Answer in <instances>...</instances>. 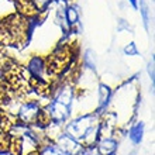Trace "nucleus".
Returning a JSON list of instances; mask_svg holds the SVG:
<instances>
[{
  "label": "nucleus",
  "mask_w": 155,
  "mask_h": 155,
  "mask_svg": "<svg viewBox=\"0 0 155 155\" xmlns=\"http://www.w3.org/2000/svg\"><path fill=\"white\" fill-rule=\"evenodd\" d=\"M97 152L100 155H113L117 150V143L113 138H102L97 143Z\"/></svg>",
  "instance_id": "39448f33"
},
{
  "label": "nucleus",
  "mask_w": 155,
  "mask_h": 155,
  "mask_svg": "<svg viewBox=\"0 0 155 155\" xmlns=\"http://www.w3.org/2000/svg\"><path fill=\"white\" fill-rule=\"evenodd\" d=\"M99 133V120L97 116L87 114L85 117H81L72 121L68 126V135L76 141H81L86 147H92L96 140H97Z\"/></svg>",
  "instance_id": "f257e3e1"
},
{
  "label": "nucleus",
  "mask_w": 155,
  "mask_h": 155,
  "mask_svg": "<svg viewBox=\"0 0 155 155\" xmlns=\"http://www.w3.org/2000/svg\"><path fill=\"white\" fill-rule=\"evenodd\" d=\"M130 2H131V4H133V6L137 8V0H130Z\"/></svg>",
  "instance_id": "9b49d317"
},
{
  "label": "nucleus",
  "mask_w": 155,
  "mask_h": 155,
  "mask_svg": "<svg viewBox=\"0 0 155 155\" xmlns=\"http://www.w3.org/2000/svg\"><path fill=\"white\" fill-rule=\"evenodd\" d=\"M58 148L62 152H65L66 155H79L81 151L83 150V145L78 143L75 138H72L71 135L64 134L58 138Z\"/></svg>",
  "instance_id": "20e7f679"
},
{
  "label": "nucleus",
  "mask_w": 155,
  "mask_h": 155,
  "mask_svg": "<svg viewBox=\"0 0 155 155\" xmlns=\"http://www.w3.org/2000/svg\"><path fill=\"white\" fill-rule=\"evenodd\" d=\"M141 137H143V124H135L133 128L130 130V138L134 141L135 144H138L141 141Z\"/></svg>",
  "instance_id": "0eeeda50"
},
{
  "label": "nucleus",
  "mask_w": 155,
  "mask_h": 155,
  "mask_svg": "<svg viewBox=\"0 0 155 155\" xmlns=\"http://www.w3.org/2000/svg\"><path fill=\"white\" fill-rule=\"evenodd\" d=\"M23 2H24V8L35 12H42L51 3V0H23Z\"/></svg>",
  "instance_id": "423d86ee"
},
{
  "label": "nucleus",
  "mask_w": 155,
  "mask_h": 155,
  "mask_svg": "<svg viewBox=\"0 0 155 155\" xmlns=\"http://www.w3.org/2000/svg\"><path fill=\"white\" fill-rule=\"evenodd\" d=\"M126 52L127 54H135V48H134V44H130V48L127 47L126 48Z\"/></svg>",
  "instance_id": "9d476101"
},
{
  "label": "nucleus",
  "mask_w": 155,
  "mask_h": 155,
  "mask_svg": "<svg viewBox=\"0 0 155 155\" xmlns=\"http://www.w3.org/2000/svg\"><path fill=\"white\" fill-rule=\"evenodd\" d=\"M66 18H68V21H69V24H75L78 21V13L75 8L69 7L68 10H66Z\"/></svg>",
  "instance_id": "6e6552de"
},
{
  "label": "nucleus",
  "mask_w": 155,
  "mask_h": 155,
  "mask_svg": "<svg viewBox=\"0 0 155 155\" xmlns=\"http://www.w3.org/2000/svg\"><path fill=\"white\" fill-rule=\"evenodd\" d=\"M40 114V107L35 103H25L24 106H21L20 110H18V118H20L21 123H25V124L38 123Z\"/></svg>",
  "instance_id": "7ed1b4c3"
},
{
  "label": "nucleus",
  "mask_w": 155,
  "mask_h": 155,
  "mask_svg": "<svg viewBox=\"0 0 155 155\" xmlns=\"http://www.w3.org/2000/svg\"><path fill=\"white\" fill-rule=\"evenodd\" d=\"M40 155H66V154H65V152H62L59 148L48 147L44 152H42V154H40Z\"/></svg>",
  "instance_id": "1a4fd4ad"
},
{
  "label": "nucleus",
  "mask_w": 155,
  "mask_h": 155,
  "mask_svg": "<svg viewBox=\"0 0 155 155\" xmlns=\"http://www.w3.org/2000/svg\"><path fill=\"white\" fill-rule=\"evenodd\" d=\"M27 21L18 16H12L0 21V44L17 45L27 41Z\"/></svg>",
  "instance_id": "f03ea898"
}]
</instances>
